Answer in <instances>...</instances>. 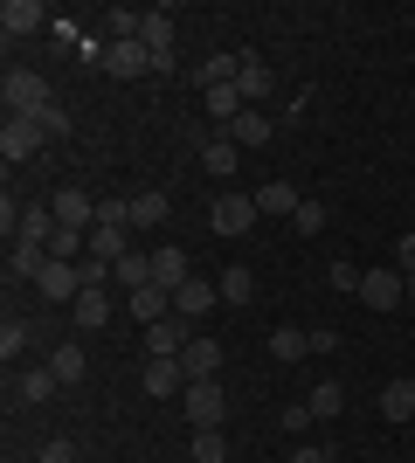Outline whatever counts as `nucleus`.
I'll use <instances>...</instances> for the list:
<instances>
[{"mask_svg": "<svg viewBox=\"0 0 415 463\" xmlns=\"http://www.w3.org/2000/svg\"><path fill=\"white\" fill-rule=\"evenodd\" d=\"M194 463H229V443H222V429H194Z\"/></svg>", "mask_w": 415, "mask_h": 463, "instance_id": "473e14b6", "label": "nucleus"}, {"mask_svg": "<svg viewBox=\"0 0 415 463\" xmlns=\"http://www.w3.org/2000/svg\"><path fill=\"white\" fill-rule=\"evenodd\" d=\"M0 353H7V360H14V353H28V326H21V318H7V326H0Z\"/></svg>", "mask_w": 415, "mask_h": 463, "instance_id": "c9c22d12", "label": "nucleus"}, {"mask_svg": "<svg viewBox=\"0 0 415 463\" xmlns=\"http://www.w3.org/2000/svg\"><path fill=\"white\" fill-rule=\"evenodd\" d=\"M180 367H187V381H215V373H222V346H215V339H187Z\"/></svg>", "mask_w": 415, "mask_h": 463, "instance_id": "2eb2a0df", "label": "nucleus"}, {"mask_svg": "<svg viewBox=\"0 0 415 463\" xmlns=\"http://www.w3.org/2000/svg\"><path fill=\"white\" fill-rule=\"evenodd\" d=\"M14 242H42V250H49V242H56V208H28Z\"/></svg>", "mask_w": 415, "mask_h": 463, "instance_id": "393cba45", "label": "nucleus"}, {"mask_svg": "<svg viewBox=\"0 0 415 463\" xmlns=\"http://www.w3.org/2000/svg\"><path fill=\"white\" fill-rule=\"evenodd\" d=\"M35 125H42V132H49V138H62V132H70V111H62V104H49V111H42Z\"/></svg>", "mask_w": 415, "mask_h": 463, "instance_id": "4c0bfd02", "label": "nucleus"}, {"mask_svg": "<svg viewBox=\"0 0 415 463\" xmlns=\"http://www.w3.org/2000/svg\"><path fill=\"white\" fill-rule=\"evenodd\" d=\"M236 153H242L236 138H208V146H201V166H208L215 180H229V174H236Z\"/></svg>", "mask_w": 415, "mask_h": 463, "instance_id": "5701e85b", "label": "nucleus"}, {"mask_svg": "<svg viewBox=\"0 0 415 463\" xmlns=\"http://www.w3.org/2000/svg\"><path fill=\"white\" fill-rule=\"evenodd\" d=\"M312 353H339V332L333 326H312Z\"/></svg>", "mask_w": 415, "mask_h": 463, "instance_id": "a19ab883", "label": "nucleus"}, {"mask_svg": "<svg viewBox=\"0 0 415 463\" xmlns=\"http://www.w3.org/2000/svg\"><path fill=\"white\" fill-rule=\"evenodd\" d=\"M187 326H194V318H180V311H174V318H159V326H146V353H153V360H180L187 339H194Z\"/></svg>", "mask_w": 415, "mask_h": 463, "instance_id": "0eeeda50", "label": "nucleus"}, {"mask_svg": "<svg viewBox=\"0 0 415 463\" xmlns=\"http://www.w3.org/2000/svg\"><path fill=\"white\" fill-rule=\"evenodd\" d=\"M229 132H236V146H270V138H277V125H270L263 111H242L236 125H229Z\"/></svg>", "mask_w": 415, "mask_h": 463, "instance_id": "bb28decb", "label": "nucleus"}, {"mask_svg": "<svg viewBox=\"0 0 415 463\" xmlns=\"http://www.w3.org/2000/svg\"><path fill=\"white\" fill-rule=\"evenodd\" d=\"M180 415L194 429H222V415H229V394H222L215 381H187L180 387Z\"/></svg>", "mask_w": 415, "mask_h": 463, "instance_id": "7ed1b4c3", "label": "nucleus"}, {"mask_svg": "<svg viewBox=\"0 0 415 463\" xmlns=\"http://www.w3.org/2000/svg\"><path fill=\"white\" fill-rule=\"evenodd\" d=\"M395 270L415 277V235H401V242H395Z\"/></svg>", "mask_w": 415, "mask_h": 463, "instance_id": "ea45409f", "label": "nucleus"}, {"mask_svg": "<svg viewBox=\"0 0 415 463\" xmlns=\"http://www.w3.org/2000/svg\"><path fill=\"white\" fill-rule=\"evenodd\" d=\"M35 290H42V298H56V305H77V298H83V263H56V256H49V270L35 277Z\"/></svg>", "mask_w": 415, "mask_h": 463, "instance_id": "6e6552de", "label": "nucleus"}, {"mask_svg": "<svg viewBox=\"0 0 415 463\" xmlns=\"http://www.w3.org/2000/svg\"><path fill=\"white\" fill-rule=\"evenodd\" d=\"M42 21H49V7H42V0H7V7H0V28H7V42H14V35H35Z\"/></svg>", "mask_w": 415, "mask_h": 463, "instance_id": "4468645a", "label": "nucleus"}, {"mask_svg": "<svg viewBox=\"0 0 415 463\" xmlns=\"http://www.w3.org/2000/svg\"><path fill=\"white\" fill-rule=\"evenodd\" d=\"M166 222V194H132V229H159Z\"/></svg>", "mask_w": 415, "mask_h": 463, "instance_id": "7c9ffc66", "label": "nucleus"}, {"mask_svg": "<svg viewBox=\"0 0 415 463\" xmlns=\"http://www.w3.org/2000/svg\"><path fill=\"white\" fill-rule=\"evenodd\" d=\"M215 305H222V284H208V277H187V284L174 290L180 318H201V311H215Z\"/></svg>", "mask_w": 415, "mask_h": 463, "instance_id": "9d476101", "label": "nucleus"}, {"mask_svg": "<svg viewBox=\"0 0 415 463\" xmlns=\"http://www.w3.org/2000/svg\"><path fill=\"white\" fill-rule=\"evenodd\" d=\"M291 463H333V449H318V443H297Z\"/></svg>", "mask_w": 415, "mask_h": 463, "instance_id": "79ce46f5", "label": "nucleus"}, {"mask_svg": "<svg viewBox=\"0 0 415 463\" xmlns=\"http://www.w3.org/2000/svg\"><path fill=\"white\" fill-rule=\"evenodd\" d=\"M360 277H367V270H354V263H333V290H346V298H360Z\"/></svg>", "mask_w": 415, "mask_h": 463, "instance_id": "e433bc0d", "label": "nucleus"}, {"mask_svg": "<svg viewBox=\"0 0 415 463\" xmlns=\"http://www.w3.org/2000/svg\"><path fill=\"white\" fill-rule=\"evenodd\" d=\"M56 229H77V235H90L98 229V194H83V187H56Z\"/></svg>", "mask_w": 415, "mask_h": 463, "instance_id": "39448f33", "label": "nucleus"}, {"mask_svg": "<svg viewBox=\"0 0 415 463\" xmlns=\"http://www.w3.org/2000/svg\"><path fill=\"white\" fill-rule=\"evenodd\" d=\"M305 408L333 422V415H346V387H339V381H318V387H312V402H305Z\"/></svg>", "mask_w": 415, "mask_h": 463, "instance_id": "c85d7f7f", "label": "nucleus"}, {"mask_svg": "<svg viewBox=\"0 0 415 463\" xmlns=\"http://www.w3.org/2000/svg\"><path fill=\"white\" fill-rule=\"evenodd\" d=\"M83 367H90V360H83L77 346H62V353H49V373H56L62 387H77V381H83Z\"/></svg>", "mask_w": 415, "mask_h": 463, "instance_id": "2f4dec72", "label": "nucleus"}, {"mask_svg": "<svg viewBox=\"0 0 415 463\" xmlns=\"http://www.w3.org/2000/svg\"><path fill=\"white\" fill-rule=\"evenodd\" d=\"M360 305L367 311H401L409 305V277H401L395 263H388V270H367L360 277Z\"/></svg>", "mask_w": 415, "mask_h": 463, "instance_id": "20e7f679", "label": "nucleus"}, {"mask_svg": "<svg viewBox=\"0 0 415 463\" xmlns=\"http://www.w3.org/2000/svg\"><path fill=\"white\" fill-rule=\"evenodd\" d=\"M138 42L153 49V70H166V62H174V14H166V7H146V21H138Z\"/></svg>", "mask_w": 415, "mask_h": 463, "instance_id": "1a4fd4ad", "label": "nucleus"}, {"mask_svg": "<svg viewBox=\"0 0 415 463\" xmlns=\"http://www.w3.org/2000/svg\"><path fill=\"white\" fill-rule=\"evenodd\" d=\"M291 229H297V235H325V201H297Z\"/></svg>", "mask_w": 415, "mask_h": 463, "instance_id": "72a5a7b5", "label": "nucleus"}, {"mask_svg": "<svg viewBox=\"0 0 415 463\" xmlns=\"http://www.w3.org/2000/svg\"><path fill=\"white\" fill-rule=\"evenodd\" d=\"M381 415H388V422H415V381L409 373L381 387Z\"/></svg>", "mask_w": 415, "mask_h": 463, "instance_id": "a211bd4d", "label": "nucleus"}, {"mask_svg": "<svg viewBox=\"0 0 415 463\" xmlns=\"http://www.w3.org/2000/svg\"><path fill=\"white\" fill-rule=\"evenodd\" d=\"M138 381H146V394L174 402L180 387H187V367H180V360H146V373H138Z\"/></svg>", "mask_w": 415, "mask_h": 463, "instance_id": "ddd939ff", "label": "nucleus"}, {"mask_svg": "<svg viewBox=\"0 0 415 463\" xmlns=\"http://www.w3.org/2000/svg\"><path fill=\"white\" fill-rule=\"evenodd\" d=\"M297 201H305V194H297L291 180H270V187H257V208H263V214H297Z\"/></svg>", "mask_w": 415, "mask_h": 463, "instance_id": "b1692460", "label": "nucleus"}, {"mask_svg": "<svg viewBox=\"0 0 415 463\" xmlns=\"http://www.w3.org/2000/svg\"><path fill=\"white\" fill-rule=\"evenodd\" d=\"M187 277H194V270H187V256H180V250H153V284L159 290H180Z\"/></svg>", "mask_w": 415, "mask_h": 463, "instance_id": "4be33fe9", "label": "nucleus"}, {"mask_svg": "<svg viewBox=\"0 0 415 463\" xmlns=\"http://www.w3.org/2000/svg\"><path fill=\"white\" fill-rule=\"evenodd\" d=\"M104 70H111V77H146V70H153V49H146V42H111V56H104Z\"/></svg>", "mask_w": 415, "mask_h": 463, "instance_id": "9b49d317", "label": "nucleus"}, {"mask_svg": "<svg viewBox=\"0 0 415 463\" xmlns=\"http://www.w3.org/2000/svg\"><path fill=\"white\" fill-rule=\"evenodd\" d=\"M56 373H49V367H28V373H21V387H14V394H21V402H28V408H42V402H49V394H56Z\"/></svg>", "mask_w": 415, "mask_h": 463, "instance_id": "a878e982", "label": "nucleus"}, {"mask_svg": "<svg viewBox=\"0 0 415 463\" xmlns=\"http://www.w3.org/2000/svg\"><path fill=\"white\" fill-rule=\"evenodd\" d=\"M125 311H132L138 326H159V318H174V290L146 284V290H132V298H125Z\"/></svg>", "mask_w": 415, "mask_h": 463, "instance_id": "f8f14e48", "label": "nucleus"}, {"mask_svg": "<svg viewBox=\"0 0 415 463\" xmlns=\"http://www.w3.org/2000/svg\"><path fill=\"white\" fill-rule=\"evenodd\" d=\"M250 298H257V277L242 270V263H229L222 270V305H250Z\"/></svg>", "mask_w": 415, "mask_h": 463, "instance_id": "cd10ccee", "label": "nucleus"}, {"mask_svg": "<svg viewBox=\"0 0 415 463\" xmlns=\"http://www.w3.org/2000/svg\"><path fill=\"white\" fill-rule=\"evenodd\" d=\"M42 125L35 118H7V125H0V159H7V166H21V159H35V146H42Z\"/></svg>", "mask_w": 415, "mask_h": 463, "instance_id": "423d86ee", "label": "nucleus"}, {"mask_svg": "<svg viewBox=\"0 0 415 463\" xmlns=\"http://www.w3.org/2000/svg\"><path fill=\"white\" fill-rule=\"evenodd\" d=\"M70 318H77V332H104L111 326V290H83L70 305Z\"/></svg>", "mask_w": 415, "mask_h": 463, "instance_id": "dca6fc26", "label": "nucleus"}, {"mask_svg": "<svg viewBox=\"0 0 415 463\" xmlns=\"http://www.w3.org/2000/svg\"><path fill=\"white\" fill-rule=\"evenodd\" d=\"M409 305H415V277H409Z\"/></svg>", "mask_w": 415, "mask_h": 463, "instance_id": "37998d69", "label": "nucleus"}, {"mask_svg": "<svg viewBox=\"0 0 415 463\" xmlns=\"http://www.w3.org/2000/svg\"><path fill=\"white\" fill-rule=\"evenodd\" d=\"M42 463H77V443H70V436H56V443L42 449Z\"/></svg>", "mask_w": 415, "mask_h": 463, "instance_id": "58836bf2", "label": "nucleus"}, {"mask_svg": "<svg viewBox=\"0 0 415 463\" xmlns=\"http://www.w3.org/2000/svg\"><path fill=\"white\" fill-rule=\"evenodd\" d=\"M98 222H111V229H132V201H125V194H104V201H98Z\"/></svg>", "mask_w": 415, "mask_h": 463, "instance_id": "f704fd0d", "label": "nucleus"}, {"mask_svg": "<svg viewBox=\"0 0 415 463\" xmlns=\"http://www.w3.org/2000/svg\"><path fill=\"white\" fill-rule=\"evenodd\" d=\"M42 270H49V250H42V242H14V250H7V277H14V284H35Z\"/></svg>", "mask_w": 415, "mask_h": 463, "instance_id": "f3484780", "label": "nucleus"}, {"mask_svg": "<svg viewBox=\"0 0 415 463\" xmlns=\"http://www.w3.org/2000/svg\"><path fill=\"white\" fill-rule=\"evenodd\" d=\"M0 97H7V118H42L49 104H56L35 70H7V77H0Z\"/></svg>", "mask_w": 415, "mask_h": 463, "instance_id": "f257e3e1", "label": "nucleus"}, {"mask_svg": "<svg viewBox=\"0 0 415 463\" xmlns=\"http://www.w3.org/2000/svg\"><path fill=\"white\" fill-rule=\"evenodd\" d=\"M305 353H312V332H305V326H277L270 332V360L291 367V360H305Z\"/></svg>", "mask_w": 415, "mask_h": 463, "instance_id": "aec40b11", "label": "nucleus"}, {"mask_svg": "<svg viewBox=\"0 0 415 463\" xmlns=\"http://www.w3.org/2000/svg\"><path fill=\"white\" fill-rule=\"evenodd\" d=\"M125 250H132V242H125V229H111V222H98V229H90V256H104V263H118Z\"/></svg>", "mask_w": 415, "mask_h": 463, "instance_id": "c756f323", "label": "nucleus"}, {"mask_svg": "<svg viewBox=\"0 0 415 463\" xmlns=\"http://www.w3.org/2000/svg\"><path fill=\"white\" fill-rule=\"evenodd\" d=\"M208 222H215V235H250V229L263 222V208H257V194L229 187V194H215V208H208Z\"/></svg>", "mask_w": 415, "mask_h": 463, "instance_id": "f03ea898", "label": "nucleus"}, {"mask_svg": "<svg viewBox=\"0 0 415 463\" xmlns=\"http://www.w3.org/2000/svg\"><path fill=\"white\" fill-rule=\"evenodd\" d=\"M236 90H242V104H250V111H257L263 97L277 90V77H270V70H263L257 56H242V77H236Z\"/></svg>", "mask_w": 415, "mask_h": 463, "instance_id": "6ab92c4d", "label": "nucleus"}, {"mask_svg": "<svg viewBox=\"0 0 415 463\" xmlns=\"http://www.w3.org/2000/svg\"><path fill=\"white\" fill-rule=\"evenodd\" d=\"M111 277H118V284H125V298H132V290H146V284H153V256L125 250L118 263H111Z\"/></svg>", "mask_w": 415, "mask_h": 463, "instance_id": "412c9836", "label": "nucleus"}]
</instances>
